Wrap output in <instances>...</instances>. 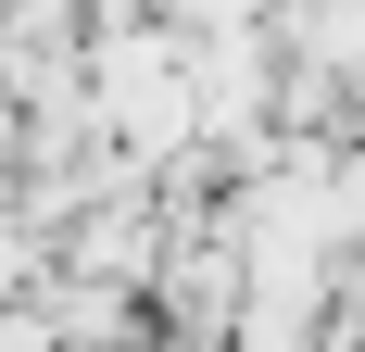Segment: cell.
<instances>
[{
	"mask_svg": "<svg viewBox=\"0 0 365 352\" xmlns=\"http://www.w3.org/2000/svg\"><path fill=\"white\" fill-rule=\"evenodd\" d=\"M38 340H51V352H151V302H139V289L51 277V289H38Z\"/></svg>",
	"mask_w": 365,
	"mask_h": 352,
	"instance_id": "1",
	"label": "cell"
}]
</instances>
